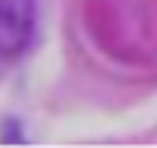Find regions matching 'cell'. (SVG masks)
I'll use <instances>...</instances> for the list:
<instances>
[{
  "label": "cell",
  "instance_id": "cell-1",
  "mask_svg": "<svg viewBox=\"0 0 157 148\" xmlns=\"http://www.w3.org/2000/svg\"><path fill=\"white\" fill-rule=\"evenodd\" d=\"M38 22L35 0H0V60H13L32 44Z\"/></svg>",
  "mask_w": 157,
  "mask_h": 148
}]
</instances>
